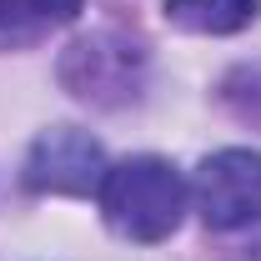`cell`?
<instances>
[{
    "label": "cell",
    "mask_w": 261,
    "mask_h": 261,
    "mask_svg": "<svg viewBox=\"0 0 261 261\" xmlns=\"http://www.w3.org/2000/svg\"><path fill=\"white\" fill-rule=\"evenodd\" d=\"M96 201H100L106 226L116 236H126V241H166L181 226L191 186L161 156H126V161L106 166Z\"/></svg>",
    "instance_id": "cell-1"
},
{
    "label": "cell",
    "mask_w": 261,
    "mask_h": 261,
    "mask_svg": "<svg viewBox=\"0 0 261 261\" xmlns=\"http://www.w3.org/2000/svg\"><path fill=\"white\" fill-rule=\"evenodd\" d=\"M191 201L211 231H241L261 221V151L231 146L196 166Z\"/></svg>",
    "instance_id": "cell-2"
},
{
    "label": "cell",
    "mask_w": 261,
    "mask_h": 261,
    "mask_svg": "<svg viewBox=\"0 0 261 261\" xmlns=\"http://www.w3.org/2000/svg\"><path fill=\"white\" fill-rule=\"evenodd\" d=\"M106 176V151L91 130L56 126L35 136L25 156V186L40 196H91Z\"/></svg>",
    "instance_id": "cell-3"
},
{
    "label": "cell",
    "mask_w": 261,
    "mask_h": 261,
    "mask_svg": "<svg viewBox=\"0 0 261 261\" xmlns=\"http://www.w3.org/2000/svg\"><path fill=\"white\" fill-rule=\"evenodd\" d=\"M61 81L81 100L121 106V100H130L136 86H141V45H130V40H121V35H111V31L86 35V40H75V45L65 50Z\"/></svg>",
    "instance_id": "cell-4"
},
{
    "label": "cell",
    "mask_w": 261,
    "mask_h": 261,
    "mask_svg": "<svg viewBox=\"0 0 261 261\" xmlns=\"http://www.w3.org/2000/svg\"><path fill=\"white\" fill-rule=\"evenodd\" d=\"M86 0H0V50H31L50 31L70 25Z\"/></svg>",
    "instance_id": "cell-5"
},
{
    "label": "cell",
    "mask_w": 261,
    "mask_h": 261,
    "mask_svg": "<svg viewBox=\"0 0 261 261\" xmlns=\"http://www.w3.org/2000/svg\"><path fill=\"white\" fill-rule=\"evenodd\" d=\"M261 15V0H166V20L191 35H236Z\"/></svg>",
    "instance_id": "cell-6"
}]
</instances>
